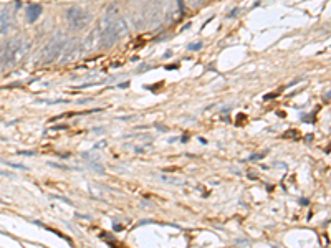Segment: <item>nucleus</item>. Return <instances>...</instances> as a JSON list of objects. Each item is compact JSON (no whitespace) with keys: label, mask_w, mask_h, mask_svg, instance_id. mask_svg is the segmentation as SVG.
Returning a JSON list of instances; mask_svg holds the SVG:
<instances>
[{"label":"nucleus","mask_w":331,"mask_h":248,"mask_svg":"<svg viewBox=\"0 0 331 248\" xmlns=\"http://www.w3.org/2000/svg\"><path fill=\"white\" fill-rule=\"evenodd\" d=\"M98 33H100V47H105V48L113 47V45L118 40H121L128 33L126 20L118 14L116 7L111 5V7L108 9L106 15L103 17L101 24L98 27Z\"/></svg>","instance_id":"obj_1"},{"label":"nucleus","mask_w":331,"mask_h":248,"mask_svg":"<svg viewBox=\"0 0 331 248\" xmlns=\"http://www.w3.org/2000/svg\"><path fill=\"white\" fill-rule=\"evenodd\" d=\"M30 52V42L25 40L24 37H14L12 40L5 43L2 48V58H4V66L7 68H15L17 65H20L25 60V56Z\"/></svg>","instance_id":"obj_2"},{"label":"nucleus","mask_w":331,"mask_h":248,"mask_svg":"<svg viewBox=\"0 0 331 248\" xmlns=\"http://www.w3.org/2000/svg\"><path fill=\"white\" fill-rule=\"evenodd\" d=\"M65 45H66V37L61 32H56L42 50V55H40L42 63L50 65V63H53V61L58 60L61 56V53H63Z\"/></svg>","instance_id":"obj_3"},{"label":"nucleus","mask_w":331,"mask_h":248,"mask_svg":"<svg viewBox=\"0 0 331 248\" xmlns=\"http://www.w3.org/2000/svg\"><path fill=\"white\" fill-rule=\"evenodd\" d=\"M66 22L70 24L73 30H83L90 24V14L83 7L73 5L66 10Z\"/></svg>","instance_id":"obj_4"},{"label":"nucleus","mask_w":331,"mask_h":248,"mask_svg":"<svg viewBox=\"0 0 331 248\" xmlns=\"http://www.w3.org/2000/svg\"><path fill=\"white\" fill-rule=\"evenodd\" d=\"M81 53V45H78V40H70L66 42L63 53H61V63H70L71 60H75L76 56Z\"/></svg>","instance_id":"obj_5"},{"label":"nucleus","mask_w":331,"mask_h":248,"mask_svg":"<svg viewBox=\"0 0 331 248\" xmlns=\"http://www.w3.org/2000/svg\"><path fill=\"white\" fill-rule=\"evenodd\" d=\"M83 43H85V45L81 47V53H90V52H93V50L98 48V47H100V33H98V28L91 32L90 35L87 37V40H85Z\"/></svg>","instance_id":"obj_6"},{"label":"nucleus","mask_w":331,"mask_h":248,"mask_svg":"<svg viewBox=\"0 0 331 248\" xmlns=\"http://www.w3.org/2000/svg\"><path fill=\"white\" fill-rule=\"evenodd\" d=\"M12 17H14V12L10 7L2 10V14H0V33H7L10 28H12V22H14Z\"/></svg>","instance_id":"obj_7"},{"label":"nucleus","mask_w":331,"mask_h":248,"mask_svg":"<svg viewBox=\"0 0 331 248\" xmlns=\"http://www.w3.org/2000/svg\"><path fill=\"white\" fill-rule=\"evenodd\" d=\"M40 15H42V7L40 5H30V7L27 9V20L30 22H37L40 19Z\"/></svg>","instance_id":"obj_8"},{"label":"nucleus","mask_w":331,"mask_h":248,"mask_svg":"<svg viewBox=\"0 0 331 248\" xmlns=\"http://www.w3.org/2000/svg\"><path fill=\"white\" fill-rule=\"evenodd\" d=\"M187 2H189L191 5H197L199 2H201V0H187Z\"/></svg>","instance_id":"obj_9"},{"label":"nucleus","mask_w":331,"mask_h":248,"mask_svg":"<svg viewBox=\"0 0 331 248\" xmlns=\"http://www.w3.org/2000/svg\"><path fill=\"white\" fill-rule=\"evenodd\" d=\"M199 48H201V43H196L194 47H191V50H199Z\"/></svg>","instance_id":"obj_10"}]
</instances>
